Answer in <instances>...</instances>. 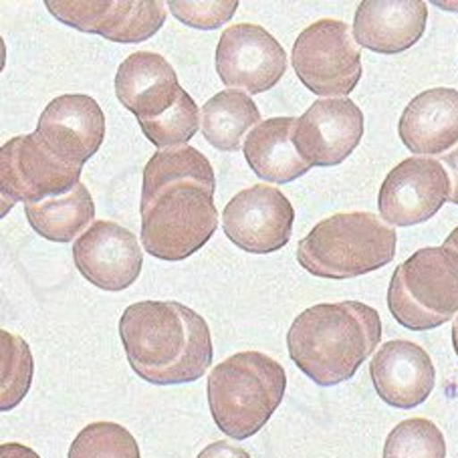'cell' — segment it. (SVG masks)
I'll list each match as a JSON object with an SVG mask.
<instances>
[{"label":"cell","mask_w":458,"mask_h":458,"mask_svg":"<svg viewBox=\"0 0 458 458\" xmlns=\"http://www.w3.org/2000/svg\"><path fill=\"white\" fill-rule=\"evenodd\" d=\"M216 178L208 157L192 146L160 149L141 182V244L160 260H184L218 228Z\"/></svg>","instance_id":"1"},{"label":"cell","mask_w":458,"mask_h":458,"mask_svg":"<svg viewBox=\"0 0 458 458\" xmlns=\"http://www.w3.org/2000/svg\"><path fill=\"white\" fill-rule=\"evenodd\" d=\"M133 372L154 386L200 380L212 363V335L202 315L178 301H140L120 319Z\"/></svg>","instance_id":"2"},{"label":"cell","mask_w":458,"mask_h":458,"mask_svg":"<svg viewBox=\"0 0 458 458\" xmlns=\"http://www.w3.org/2000/svg\"><path fill=\"white\" fill-rule=\"evenodd\" d=\"M382 339V319L360 301L319 303L299 313L287 334L295 366L318 386L352 380Z\"/></svg>","instance_id":"3"},{"label":"cell","mask_w":458,"mask_h":458,"mask_svg":"<svg viewBox=\"0 0 458 458\" xmlns=\"http://www.w3.org/2000/svg\"><path fill=\"white\" fill-rule=\"evenodd\" d=\"M287 390L277 360L260 352L234 353L208 376V406L220 432L247 440L271 420Z\"/></svg>","instance_id":"4"},{"label":"cell","mask_w":458,"mask_h":458,"mask_svg":"<svg viewBox=\"0 0 458 458\" xmlns=\"http://www.w3.org/2000/svg\"><path fill=\"white\" fill-rule=\"evenodd\" d=\"M398 234L372 212H342L311 228L297 244V260L321 279H353L390 265Z\"/></svg>","instance_id":"5"},{"label":"cell","mask_w":458,"mask_h":458,"mask_svg":"<svg viewBox=\"0 0 458 458\" xmlns=\"http://www.w3.org/2000/svg\"><path fill=\"white\" fill-rule=\"evenodd\" d=\"M388 310L412 331H428L453 319L458 313V252L426 247L408 257L392 275Z\"/></svg>","instance_id":"6"},{"label":"cell","mask_w":458,"mask_h":458,"mask_svg":"<svg viewBox=\"0 0 458 458\" xmlns=\"http://www.w3.org/2000/svg\"><path fill=\"white\" fill-rule=\"evenodd\" d=\"M291 63L299 81L326 99L350 96L361 79L360 45L344 21L321 19L301 30Z\"/></svg>","instance_id":"7"},{"label":"cell","mask_w":458,"mask_h":458,"mask_svg":"<svg viewBox=\"0 0 458 458\" xmlns=\"http://www.w3.org/2000/svg\"><path fill=\"white\" fill-rule=\"evenodd\" d=\"M79 178L81 168L59 160L37 133L9 140L0 149L3 216L17 202H43L71 192L81 184Z\"/></svg>","instance_id":"8"},{"label":"cell","mask_w":458,"mask_h":458,"mask_svg":"<svg viewBox=\"0 0 458 458\" xmlns=\"http://www.w3.org/2000/svg\"><path fill=\"white\" fill-rule=\"evenodd\" d=\"M45 6L63 25L114 43L148 41L168 14L160 0H47Z\"/></svg>","instance_id":"9"},{"label":"cell","mask_w":458,"mask_h":458,"mask_svg":"<svg viewBox=\"0 0 458 458\" xmlns=\"http://www.w3.org/2000/svg\"><path fill=\"white\" fill-rule=\"evenodd\" d=\"M293 223V204L279 188L265 184L244 188L223 210V231L228 241L252 255L281 250L291 241Z\"/></svg>","instance_id":"10"},{"label":"cell","mask_w":458,"mask_h":458,"mask_svg":"<svg viewBox=\"0 0 458 458\" xmlns=\"http://www.w3.org/2000/svg\"><path fill=\"white\" fill-rule=\"evenodd\" d=\"M287 71V53L263 27L241 22L228 27L216 47V73L233 91L257 96L277 85Z\"/></svg>","instance_id":"11"},{"label":"cell","mask_w":458,"mask_h":458,"mask_svg":"<svg viewBox=\"0 0 458 458\" xmlns=\"http://www.w3.org/2000/svg\"><path fill=\"white\" fill-rule=\"evenodd\" d=\"M450 200V178L438 160L414 156L400 162L380 186L377 208L392 226L430 220Z\"/></svg>","instance_id":"12"},{"label":"cell","mask_w":458,"mask_h":458,"mask_svg":"<svg viewBox=\"0 0 458 458\" xmlns=\"http://www.w3.org/2000/svg\"><path fill=\"white\" fill-rule=\"evenodd\" d=\"M361 138L363 112L347 98L318 99L293 125V146L311 168L342 164Z\"/></svg>","instance_id":"13"},{"label":"cell","mask_w":458,"mask_h":458,"mask_svg":"<svg viewBox=\"0 0 458 458\" xmlns=\"http://www.w3.org/2000/svg\"><path fill=\"white\" fill-rule=\"evenodd\" d=\"M73 263L91 285L117 293L138 281L144 250L128 228L114 220H98L75 241Z\"/></svg>","instance_id":"14"},{"label":"cell","mask_w":458,"mask_h":458,"mask_svg":"<svg viewBox=\"0 0 458 458\" xmlns=\"http://www.w3.org/2000/svg\"><path fill=\"white\" fill-rule=\"evenodd\" d=\"M35 133L59 160L83 170L106 138V115L93 98L67 93L45 107Z\"/></svg>","instance_id":"15"},{"label":"cell","mask_w":458,"mask_h":458,"mask_svg":"<svg viewBox=\"0 0 458 458\" xmlns=\"http://www.w3.org/2000/svg\"><path fill=\"white\" fill-rule=\"evenodd\" d=\"M369 376L377 396L400 410L420 406L437 384V369L430 355L406 339L384 344L369 363Z\"/></svg>","instance_id":"16"},{"label":"cell","mask_w":458,"mask_h":458,"mask_svg":"<svg viewBox=\"0 0 458 458\" xmlns=\"http://www.w3.org/2000/svg\"><path fill=\"white\" fill-rule=\"evenodd\" d=\"M184 93L176 71L157 53L138 51L117 69L115 96L140 125L168 114Z\"/></svg>","instance_id":"17"},{"label":"cell","mask_w":458,"mask_h":458,"mask_svg":"<svg viewBox=\"0 0 458 458\" xmlns=\"http://www.w3.org/2000/svg\"><path fill=\"white\" fill-rule=\"evenodd\" d=\"M428 6L422 0H363L355 11V43L380 55H398L420 41Z\"/></svg>","instance_id":"18"},{"label":"cell","mask_w":458,"mask_h":458,"mask_svg":"<svg viewBox=\"0 0 458 458\" xmlns=\"http://www.w3.org/2000/svg\"><path fill=\"white\" fill-rule=\"evenodd\" d=\"M398 133L412 154H446L458 144V91L450 87L422 91L406 106Z\"/></svg>","instance_id":"19"},{"label":"cell","mask_w":458,"mask_h":458,"mask_svg":"<svg viewBox=\"0 0 458 458\" xmlns=\"http://www.w3.org/2000/svg\"><path fill=\"white\" fill-rule=\"evenodd\" d=\"M297 117H271L260 122L244 140V157L260 180L287 184L311 170L293 146Z\"/></svg>","instance_id":"20"},{"label":"cell","mask_w":458,"mask_h":458,"mask_svg":"<svg viewBox=\"0 0 458 458\" xmlns=\"http://www.w3.org/2000/svg\"><path fill=\"white\" fill-rule=\"evenodd\" d=\"M202 136L220 152H239L247 131L260 123V112L242 91H220L202 106Z\"/></svg>","instance_id":"21"},{"label":"cell","mask_w":458,"mask_h":458,"mask_svg":"<svg viewBox=\"0 0 458 458\" xmlns=\"http://www.w3.org/2000/svg\"><path fill=\"white\" fill-rule=\"evenodd\" d=\"M25 215L29 225L43 239L71 242L75 236H81L96 218V202L87 186L77 184L73 191L57 199L25 204Z\"/></svg>","instance_id":"22"},{"label":"cell","mask_w":458,"mask_h":458,"mask_svg":"<svg viewBox=\"0 0 458 458\" xmlns=\"http://www.w3.org/2000/svg\"><path fill=\"white\" fill-rule=\"evenodd\" d=\"M3 339V386H0V410L9 412L17 408L30 390L35 374V361L25 339L0 331Z\"/></svg>","instance_id":"23"},{"label":"cell","mask_w":458,"mask_h":458,"mask_svg":"<svg viewBox=\"0 0 458 458\" xmlns=\"http://www.w3.org/2000/svg\"><path fill=\"white\" fill-rule=\"evenodd\" d=\"M69 458H141L133 434L115 422H91L71 442Z\"/></svg>","instance_id":"24"},{"label":"cell","mask_w":458,"mask_h":458,"mask_svg":"<svg viewBox=\"0 0 458 458\" xmlns=\"http://www.w3.org/2000/svg\"><path fill=\"white\" fill-rule=\"evenodd\" d=\"M384 458H446V442L434 422L410 418L388 434Z\"/></svg>","instance_id":"25"},{"label":"cell","mask_w":458,"mask_h":458,"mask_svg":"<svg viewBox=\"0 0 458 458\" xmlns=\"http://www.w3.org/2000/svg\"><path fill=\"white\" fill-rule=\"evenodd\" d=\"M200 109L194 104V99L184 93L180 101L168 114L157 117L154 122L141 123L140 128L144 136L152 141L156 148L172 149L188 146L200 125Z\"/></svg>","instance_id":"26"},{"label":"cell","mask_w":458,"mask_h":458,"mask_svg":"<svg viewBox=\"0 0 458 458\" xmlns=\"http://www.w3.org/2000/svg\"><path fill=\"white\" fill-rule=\"evenodd\" d=\"M168 9L182 25L215 30L226 25L234 17L239 3L236 0H199V3H192V0H172V3H168Z\"/></svg>","instance_id":"27"},{"label":"cell","mask_w":458,"mask_h":458,"mask_svg":"<svg viewBox=\"0 0 458 458\" xmlns=\"http://www.w3.org/2000/svg\"><path fill=\"white\" fill-rule=\"evenodd\" d=\"M196 458H250V454L244 448L233 445V442L218 440L208 445Z\"/></svg>","instance_id":"28"},{"label":"cell","mask_w":458,"mask_h":458,"mask_svg":"<svg viewBox=\"0 0 458 458\" xmlns=\"http://www.w3.org/2000/svg\"><path fill=\"white\" fill-rule=\"evenodd\" d=\"M442 162L450 170V202L458 204V148L442 157Z\"/></svg>","instance_id":"29"},{"label":"cell","mask_w":458,"mask_h":458,"mask_svg":"<svg viewBox=\"0 0 458 458\" xmlns=\"http://www.w3.org/2000/svg\"><path fill=\"white\" fill-rule=\"evenodd\" d=\"M0 458H41L33 448L25 445H19V442H4L0 446Z\"/></svg>","instance_id":"30"},{"label":"cell","mask_w":458,"mask_h":458,"mask_svg":"<svg viewBox=\"0 0 458 458\" xmlns=\"http://www.w3.org/2000/svg\"><path fill=\"white\" fill-rule=\"evenodd\" d=\"M442 247H446V249H450V250L458 252V226L454 228L453 233H450V234L446 236V241H445V244H442Z\"/></svg>","instance_id":"31"},{"label":"cell","mask_w":458,"mask_h":458,"mask_svg":"<svg viewBox=\"0 0 458 458\" xmlns=\"http://www.w3.org/2000/svg\"><path fill=\"white\" fill-rule=\"evenodd\" d=\"M453 345H454V352L458 355V318L454 319V326H453Z\"/></svg>","instance_id":"32"}]
</instances>
